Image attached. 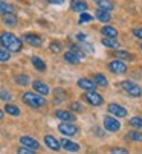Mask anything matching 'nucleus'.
<instances>
[{
	"label": "nucleus",
	"mask_w": 142,
	"mask_h": 154,
	"mask_svg": "<svg viewBox=\"0 0 142 154\" xmlns=\"http://www.w3.org/2000/svg\"><path fill=\"white\" fill-rule=\"evenodd\" d=\"M90 21H93V15H90L87 11H86V12H80V20H78V23L86 25V23H90Z\"/></svg>",
	"instance_id": "c85d7f7f"
},
{
	"label": "nucleus",
	"mask_w": 142,
	"mask_h": 154,
	"mask_svg": "<svg viewBox=\"0 0 142 154\" xmlns=\"http://www.w3.org/2000/svg\"><path fill=\"white\" fill-rule=\"evenodd\" d=\"M70 8H72V11H75V12H86L89 6H87L86 2H83V0H72Z\"/></svg>",
	"instance_id": "a211bd4d"
},
{
	"label": "nucleus",
	"mask_w": 142,
	"mask_h": 154,
	"mask_svg": "<svg viewBox=\"0 0 142 154\" xmlns=\"http://www.w3.org/2000/svg\"><path fill=\"white\" fill-rule=\"evenodd\" d=\"M107 110H109V113H110L112 116H115V118H118V119H121V118H125V116H127V110H125L122 105H119V104L112 102V104H109Z\"/></svg>",
	"instance_id": "1a4fd4ad"
},
{
	"label": "nucleus",
	"mask_w": 142,
	"mask_h": 154,
	"mask_svg": "<svg viewBox=\"0 0 142 154\" xmlns=\"http://www.w3.org/2000/svg\"><path fill=\"white\" fill-rule=\"evenodd\" d=\"M2 21H3V25L12 28L17 25V15L14 12H8V14H2Z\"/></svg>",
	"instance_id": "dca6fc26"
},
{
	"label": "nucleus",
	"mask_w": 142,
	"mask_h": 154,
	"mask_svg": "<svg viewBox=\"0 0 142 154\" xmlns=\"http://www.w3.org/2000/svg\"><path fill=\"white\" fill-rule=\"evenodd\" d=\"M55 118L63 121V122H74L77 118L72 112H69V110H57L55 112Z\"/></svg>",
	"instance_id": "9b49d317"
},
{
	"label": "nucleus",
	"mask_w": 142,
	"mask_h": 154,
	"mask_svg": "<svg viewBox=\"0 0 142 154\" xmlns=\"http://www.w3.org/2000/svg\"><path fill=\"white\" fill-rule=\"evenodd\" d=\"M44 143H46V146L49 148V149H52V151H58L61 146H60V140H57L54 136H51V134H46L44 136Z\"/></svg>",
	"instance_id": "4468645a"
},
{
	"label": "nucleus",
	"mask_w": 142,
	"mask_h": 154,
	"mask_svg": "<svg viewBox=\"0 0 142 154\" xmlns=\"http://www.w3.org/2000/svg\"><path fill=\"white\" fill-rule=\"evenodd\" d=\"M49 51L52 54H60L63 51V45L60 41H51V45H49Z\"/></svg>",
	"instance_id": "c756f323"
},
{
	"label": "nucleus",
	"mask_w": 142,
	"mask_h": 154,
	"mask_svg": "<svg viewBox=\"0 0 142 154\" xmlns=\"http://www.w3.org/2000/svg\"><path fill=\"white\" fill-rule=\"evenodd\" d=\"M107 67H109V70H110L112 73H115V75H124V73H127V70H128L127 64H125L122 60H115V61H110Z\"/></svg>",
	"instance_id": "39448f33"
},
{
	"label": "nucleus",
	"mask_w": 142,
	"mask_h": 154,
	"mask_svg": "<svg viewBox=\"0 0 142 154\" xmlns=\"http://www.w3.org/2000/svg\"><path fill=\"white\" fill-rule=\"evenodd\" d=\"M95 2V5H96L98 8H101V9H106V11H113L115 9V3L112 2V0H93Z\"/></svg>",
	"instance_id": "aec40b11"
},
{
	"label": "nucleus",
	"mask_w": 142,
	"mask_h": 154,
	"mask_svg": "<svg viewBox=\"0 0 142 154\" xmlns=\"http://www.w3.org/2000/svg\"><path fill=\"white\" fill-rule=\"evenodd\" d=\"M3 116H5V113H3V110H0V121L3 119Z\"/></svg>",
	"instance_id": "79ce46f5"
},
{
	"label": "nucleus",
	"mask_w": 142,
	"mask_h": 154,
	"mask_svg": "<svg viewBox=\"0 0 142 154\" xmlns=\"http://www.w3.org/2000/svg\"><path fill=\"white\" fill-rule=\"evenodd\" d=\"M17 154H37L35 149H31V148H26V146H20L17 149Z\"/></svg>",
	"instance_id": "e433bc0d"
},
{
	"label": "nucleus",
	"mask_w": 142,
	"mask_h": 154,
	"mask_svg": "<svg viewBox=\"0 0 142 154\" xmlns=\"http://www.w3.org/2000/svg\"><path fill=\"white\" fill-rule=\"evenodd\" d=\"M54 96H55V99L57 101H64L67 96H66V92L63 90V89H55L54 90Z\"/></svg>",
	"instance_id": "72a5a7b5"
},
{
	"label": "nucleus",
	"mask_w": 142,
	"mask_h": 154,
	"mask_svg": "<svg viewBox=\"0 0 142 154\" xmlns=\"http://www.w3.org/2000/svg\"><path fill=\"white\" fill-rule=\"evenodd\" d=\"M70 112H77V113H81V112H83V104H81V102H78V101L70 102Z\"/></svg>",
	"instance_id": "f704fd0d"
},
{
	"label": "nucleus",
	"mask_w": 142,
	"mask_h": 154,
	"mask_svg": "<svg viewBox=\"0 0 142 154\" xmlns=\"http://www.w3.org/2000/svg\"><path fill=\"white\" fill-rule=\"evenodd\" d=\"M103 125H104V128H106L107 131H110V133H116V131H119V128H121L119 119L115 118V116H110V115L104 116Z\"/></svg>",
	"instance_id": "20e7f679"
},
{
	"label": "nucleus",
	"mask_w": 142,
	"mask_h": 154,
	"mask_svg": "<svg viewBox=\"0 0 142 154\" xmlns=\"http://www.w3.org/2000/svg\"><path fill=\"white\" fill-rule=\"evenodd\" d=\"M46 2L51 3V5H63L64 0H46Z\"/></svg>",
	"instance_id": "ea45409f"
},
{
	"label": "nucleus",
	"mask_w": 142,
	"mask_h": 154,
	"mask_svg": "<svg viewBox=\"0 0 142 154\" xmlns=\"http://www.w3.org/2000/svg\"><path fill=\"white\" fill-rule=\"evenodd\" d=\"M101 43H103L106 48H110V49H118V48H119V43L116 41V38H107V37H104L101 40Z\"/></svg>",
	"instance_id": "a878e982"
},
{
	"label": "nucleus",
	"mask_w": 142,
	"mask_h": 154,
	"mask_svg": "<svg viewBox=\"0 0 142 154\" xmlns=\"http://www.w3.org/2000/svg\"><path fill=\"white\" fill-rule=\"evenodd\" d=\"M101 34H103L104 37H107V38H118V35H119V32H118L116 28L109 26V25H106V26L101 28Z\"/></svg>",
	"instance_id": "f3484780"
},
{
	"label": "nucleus",
	"mask_w": 142,
	"mask_h": 154,
	"mask_svg": "<svg viewBox=\"0 0 142 154\" xmlns=\"http://www.w3.org/2000/svg\"><path fill=\"white\" fill-rule=\"evenodd\" d=\"M0 99L5 101V102H9L12 99V95L9 92H6V90H2V92H0Z\"/></svg>",
	"instance_id": "c9c22d12"
},
{
	"label": "nucleus",
	"mask_w": 142,
	"mask_h": 154,
	"mask_svg": "<svg viewBox=\"0 0 142 154\" xmlns=\"http://www.w3.org/2000/svg\"><path fill=\"white\" fill-rule=\"evenodd\" d=\"M18 142L21 143V146H26V148H31V149H38L40 148L38 140L34 139V137H29V136H21Z\"/></svg>",
	"instance_id": "f8f14e48"
},
{
	"label": "nucleus",
	"mask_w": 142,
	"mask_h": 154,
	"mask_svg": "<svg viewBox=\"0 0 142 154\" xmlns=\"http://www.w3.org/2000/svg\"><path fill=\"white\" fill-rule=\"evenodd\" d=\"M31 63H32V66L38 70V72H46V69H47V66H46V63L40 58V57H31Z\"/></svg>",
	"instance_id": "6ab92c4d"
},
{
	"label": "nucleus",
	"mask_w": 142,
	"mask_h": 154,
	"mask_svg": "<svg viewBox=\"0 0 142 154\" xmlns=\"http://www.w3.org/2000/svg\"><path fill=\"white\" fill-rule=\"evenodd\" d=\"M84 101H87L90 105H93V107H99V105H103L104 104V99H103V96L98 93V92H95V90H89L87 93H84Z\"/></svg>",
	"instance_id": "423d86ee"
},
{
	"label": "nucleus",
	"mask_w": 142,
	"mask_h": 154,
	"mask_svg": "<svg viewBox=\"0 0 142 154\" xmlns=\"http://www.w3.org/2000/svg\"><path fill=\"white\" fill-rule=\"evenodd\" d=\"M5 113H8V115H11V116H20V108H18L17 105H14V104L6 102V105H5Z\"/></svg>",
	"instance_id": "393cba45"
},
{
	"label": "nucleus",
	"mask_w": 142,
	"mask_h": 154,
	"mask_svg": "<svg viewBox=\"0 0 142 154\" xmlns=\"http://www.w3.org/2000/svg\"><path fill=\"white\" fill-rule=\"evenodd\" d=\"M60 146L64 148V149L69 151V152H77V151H80V145L75 143V142H72V140H69L67 137H64V139L60 140Z\"/></svg>",
	"instance_id": "ddd939ff"
},
{
	"label": "nucleus",
	"mask_w": 142,
	"mask_h": 154,
	"mask_svg": "<svg viewBox=\"0 0 142 154\" xmlns=\"http://www.w3.org/2000/svg\"><path fill=\"white\" fill-rule=\"evenodd\" d=\"M110 154H128V151H127L125 148L118 146V148H112V149H110Z\"/></svg>",
	"instance_id": "4c0bfd02"
},
{
	"label": "nucleus",
	"mask_w": 142,
	"mask_h": 154,
	"mask_svg": "<svg viewBox=\"0 0 142 154\" xmlns=\"http://www.w3.org/2000/svg\"><path fill=\"white\" fill-rule=\"evenodd\" d=\"M93 81H95V84L99 85V87H107L109 85V79L103 73H95L93 75Z\"/></svg>",
	"instance_id": "b1692460"
},
{
	"label": "nucleus",
	"mask_w": 142,
	"mask_h": 154,
	"mask_svg": "<svg viewBox=\"0 0 142 154\" xmlns=\"http://www.w3.org/2000/svg\"><path fill=\"white\" fill-rule=\"evenodd\" d=\"M121 87H122V90L125 92V93H128L130 96H134V98H139V96H142V89L136 84V82H133V81H122L121 82Z\"/></svg>",
	"instance_id": "7ed1b4c3"
},
{
	"label": "nucleus",
	"mask_w": 142,
	"mask_h": 154,
	"mask_svg": "<svg viewBox=\"0 0 142 154\" xmlns=\"http://www.w3.org/2000/svg\"><path fill=\"white\" fill-rule=\"evenodd\" d=\"M133 35H134L136 38L142 40V28H136V29H133Z\"/></svg>",
	"instance_id": "58836bf2"
},
{
	"label": "nucleus",
	"mask_w": 142,
	"mask_h": 154,
	"mask_svg": "<svg viewBox=\"0 0 142 154\" xmlns=\"http://www.w3.org/2000/svg\"><path fill=\"white\" fill-rule=\"evenodd\" d=\"M127 139L131 142H142V133H139V131H128Z\"/></svg>",
	"instance_id": "cd10ccee"
},
{
	"label": "nucleus",
	"mask_w": 142,
	"mask_h": 154,
	"mask_svg": "<svg viewBox=\"0 0 142 154\" xmlns=\"http://www.w3.org/2000/svg\"><path fill=\"white\" fill-rule=\"evenodd\" d=\"M58 131L61 134H64V136L72 137V136H75L78 133V127L74 125L72 122H63V124L58 125Z\"/></svg>",
	"instance_id": "6e6552de"
},
{
	"label": "nucleus",
	"mask_w": 142,
	"mask_h": 154,
	"mask_svg": "<svg viewBox=\"0 0 142 154\" xmlns=\"http://www.w3.org/2000/svg\"><path fill=\"white\" fill-rule=\"evenodd\" d=\"M95 17H96L99 21H103V23H107V21H110V18H112L110 12L106 11V9H101V8L96 9V12H95Z\"/></svg>",
	"instance_id": "4be33fe9"
},
{
	"label": "nucleus",
	"mask_w": 142,
	"mask_h": 154,
	"mask_svg": "<svg viewBox=\"0 0 142 154\" xmlns=\"http://www.w3.org/2000/svg\"><path fill=\"white\" fill-rule=\"evenodd\" d=\"M77 38L83 43V41H86V38H87V37H86V34H84V32H78V34H77Z\"/></svg>",
	"instance_id": "a19ab883"
},
{
	"label": "nucleus",
	"mask_w": 142,
	"mask_h": 154,
	"mask_svg": "<svg viewBox=\"0 0 142 154\" xmlns=\"http://www.w3.org/2000/svg\"><path fill=\"white\" fill-rule=\"evenodd\" d=\"M21 101L28 107H32V108H41L47 104V101L43 95H38V93H34V92H25L21 95Z\"/></svg>",
	"instance_id": "f03ea898"
},
{
	"label": "nucleus",
	"mask_w": 142,
	"mask_h": 154,
	"mask_svg": "<svg viewBox=\"0 0 142 154\" xmlns=\"http://www.w3.org/2000/svg\"><path fill=\"white\" fill-rule=\"evenodd\" d=\"M115 57L118 60H133V55L127 51H116L115 52Z\"/></svg>",
	"instance_id": "7c9ffc66"
},
{
	"label": "nucleus",
	"mask_w": 142,
	"mask_h": 154,
	"mask_svg": "<svg viewBox=\"0 0 142 154\" xmlns=\"http://www.w3.org/2000/svg\"><path fill=\"white\" fill-rule=\"evenodd\" d=\"M21 41L28 43V45L32 46V48H40V46L43 45V38H41L38 34H32V32L23 34V40H21Z\"/></svg>",
	"instance_id": "0eeeda50"
},
{
	"label": "nucleus",
	"mask_w": 142,
	"mask_h": 154,
	"mask_svg": "<svg viewBox=\"0 0 142 154\" xmlns=\"http://www.w3.org/2000/svg\"><path fill=\"white\" fill-rule=\"evenodd\" d=\"M78 87H81V89H84V90H95L96 89V84H95V81L93 79H89V78H80L78 81Z\"/></svg>",
	"instance_id": "2eb2a0df"
},
{
	"label": "nucleus",
	"mask_w": 142,
	"mask_h": 154,
	"mask_svg": "<svg viewBox=\"0 0 142 154\" xmlns=\"http://www.w3.org/2000/svg\"><path fill=\"white\" fill-rule=\"evenodd\" d=\"M63 58H64V61L69 63V64H78V63L81 61V58H80L74 51H67V52L63 55Z\"/></svg>",
	"instance_id": "412c9836"
},
{
	"label": "nucleus",
	"mask_w": 142,
	"mask_h": 154,
	"mask_svg": "<svg viewBox=\"0 0 142 154\" xmlns=\"http://www.w3.org/2000/svg\"><path fill=\"white\" fill-rule=\"evenodd\" d=\"M139 49H140V51H142V41H140V45H139Z\"/></svg>",
	"instance_id": "37998d69"
},
{
	"label": "nucleus",
	"mask_w": 142,
	"mask_h": 154,
	"mask_svg": "<svg viewBox=\"0 0 142 154\" xmlns=\"http://www.w3.org/2000/svg\"><path fill=\"white\" fill-rule=\"evenodd\" d=\"M0 45L3 46V49H6L9 54H17L23 49V41L21 38H18L15 34L12 32H2L0 34Z\"/></svg>",
	"instance_id": "f257e3e1"
},
{
	"label": "nucleus",
	"mask_w": 142,
	"mask_h": 154,
	"mask_svg": "<svg viewBox=\"0 0 142 154\" xmlns=\"http://www.w3.org/2000/svg\"><path fill=\"white\" fill-rule=\"evenodd\" d=\"M14 6L11 3H6L3 0H0V14H8V12H14Z\"/></svg>",
	"instance_id": "bb28decb"
},
{
	"label": "nucleus",
	"mask_w": 142,
	"mask_h": 154,
	"mask_svg": "<svg viewBox=\"0 0 142 154\" xmlns=\"http://www.w3.org/2000/svg\"><path fill=\"white\" fill-rule=\"evenodd\" d=\"M32 84V89L38 93V95H43V96H46V95H49V85H47L44 81H40V79H35V81H32L31 82Z\"/></svg>",
	"instance_id": "9d476101"
},
{
	"label": "nucleus",
	"mask_w": 142,
	"mask_h": 154,
	"mask_svg": "<svg viewBox=\"0 0 142 154\" xmlns=\"http://www.w3.org/2000/svg\"><path fill=\"white\" fill-rule=\"evenodd\" d=\"M140 11H142V9H140Z\"/></svg>",
	"instance_id": "c03bdc74"
},
{
	"label": "nucleus",
	"mask_w": 142,
	"mask_h": 154,
	"mask_svg": "<svg viewBox=\"0 0 142 154\" xmlns=\"http://www.w3.org/2000/svg\"><path fill=\"white\" fill-rule=\"evenodd\" d=\"M14 82H15L17 85H28V84H31V78H29L28 75L18 73V75L14 76Z\"/></svg>",
	"instance_id": "5701e85b"
},
{
	"label": "nucleus",
	"mask_w": 142,
	"mask_h": 154,
	"mask_svg": "<svg viewBox=\"0 0 142 154\" xmlns=\"http://www.w3.org/2000/svg\"><path fill=\"white\" fill-rule=\"evenodd\" d=\"M128 124H130L131 127H134V128H142V118L133 116V118L128 119Z\"/></svg>",
	"instance_id": "2f4dec72"
},
{
	"label": "nucleus",
	"mask_w": 142,
	"mask_h": 154,
	"mask_svg": "<svg viewBox=\"0 0 142 154\" xmlns=\"http://www.w3.org/2000/svg\"><path fill=\"white\" fill-rule=\"evenodd\" d=\"M9 60H11V54L6 49L0 48V63H8Z\"/></svg>",
	"instance_id": "473e14b6"
}]
</instances>
